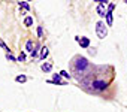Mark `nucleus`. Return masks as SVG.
<instances>
[{
	"mask_svg": "<svg viewBox=\"0 0 127 112\" xmlns=\"http://www.w3.org/2000/svg\"><path fill=\"white\" fill-rule=\"evenodd\" d=\"M46 54H48V49H46V48H43V49H42V57H45Z\"/></svg>",
	"mask_w": 127,
	"mask_h": 112,
	"instance_id": "obj_4",
	"label": "nucleus"
},
{
	"mask_svg": "<svg viewBox=\"0 0 127 112\" xmlns=\"http://www.w3.org/2000/svg\"><path fill=\"white\" fill-rule=\"evenodd\" d=\"M69 67H70V73L78 79L81 81L82 76L88 72V69L91 67V64L88 63L87 58L81 57V55H76V57H73L70 61H69Z\"/></svg>",
	"mask_w": 127,
	"mask_h": 112,
	"instance_id": "obj_2",
	"label": "nucleus"
},
{
	"mask_svg": "<svg viewBox=\"0 0 127 112\" xmlns=\"http://www.w3.org/2000/svg\"><path fill=\"white\" fill-rule=\"evenodd\" d=\"M114 79V67L112 66H91L88 72L79 81L81 87L93 94H99L105 91Z\"/></svg>",
	"mask_w": 127,
	"mask_h": 112,
	"instance_id": "obj_1",
	"label": "nucleus"
},
{
	"mask_svg": "<svg viewBox=\"0 0 127 112\" xmlns=\"http://www.w3.org/2000/svg\"><path fill=\"white\" fill-rule=\"evenodd\" d=\"M79 43H81L82 46H88V39H87V37H82V40H79Z\"/></svg>",
	"mask_w": 127,
	"mask_h": 112,
	"instance_id": "obj_3",
	"label": "nucleus"
}]
</instances>
